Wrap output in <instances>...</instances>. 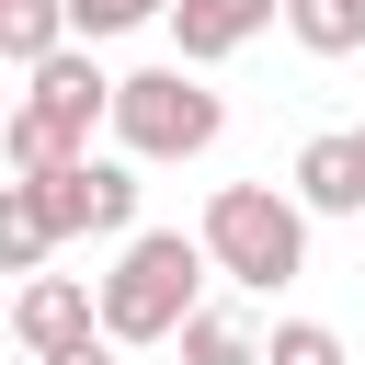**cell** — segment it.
<instances>
[{"instance_id": "cell-8", "label": "cell", "mask_w": 365, "mask_h": 365, "mask_svg": "<svg viewBox=\"0 0 365 365\" xmlns=\"http://www.w3.org/2000/svg\"><path fill=\"white\" fill-rule=\"evenodd\" d=\"M285 182H297V205H308V217H365V137H354V125L308 137Z\"/></svg>"}, {"instance_id": "cell-1", "label": "cell", "mask_w": 365, "mask_h": 365, "mask_svg": "<svg viewBox=\"0 0 365 365\" xmlns=\"http://www.w3.org/2000/svg\"><path fill=\"white\" fill-rule=\"evenodd\" d=\"M205 274H217V251L182 240V228L114 240V274H91V285H103V331H114L125 354H137V342H171V331L205 308Z\"/></svg>"}, {"instance_id": "cell-6", "label": "cell", "mask_w": 365, "mask_h": 365, "mask_svg": "<svg viewBox=\"0 0 365 365\" xmlns=\"http://www.w3.org/2000/svg\"><path fill=\"white\" fill-rule=\"evenodd\" d=\"M23 103H46L80 148H91V125H114V80L91 68V46H57L46 68H23Z\"/></svg>"}, {"instance_id": "cell-9", "label": "cell", "mask_w": 365, "mask_h": 365, "mask_svg": "<svg viewBox=\"0 0 365 365\" xmlns=\"http://www.w3.org/2000/svg\"><path fill=\"white\" fill-rule=\"evenodd\" d=\"M0 160H11V182H34V171H68V160H91V148H80L46 103H11V114H0Z\"/></svg>"}, {"instance_id": "cell-4", "label": "cell", "mask_w": 365, "mask_h": 365, "mask_svg": "<svg viewBox=\"0 0 365 365\" xmlns=\"http://www.w3.org/2000/svg\"><path fill=\"white\" fill-rule=\"evenodd\" d=\"M137 171L148 160H68V171H34L57 240H137Z\"/></svg>"}, {"instance_id": "cell-16", "label": "cell", "mask_w": 365, "mask_h": 365, "mask_svg": "<svg viewBox=\"0 0 365 365\" xmlns=\"http://www.w3.org/2000/svg\"><path fill=\"white\" fill-rule=\"evenodd\" d=\"M114 354H125L114 331H80V342H57V354H34V365H114Z\"/></svg>"}, {"instance_id": "cell-7", "label": "cell", "mask_w": 365, "mask_h": 365, "mask_svg": "<svg viewBox=\"0 0 365 365\" xmlns=\"http://www.w3.org/2000/svg\"><path fill=\"white\" fill-rule=\"evenodd\" d=\"M262 23H285V0H171V57H182V68H217V57H240Z\"/></svg>"}, {"instance_id": "cell-5", "label": "cell", "mask_w": 365, "mask_h": 365, "mask_svg": "<svg viewBox=\"0 0 365 365\" xmlns=\"http://www.w3.org/2000/svg\"><path fill=\"white\" fill-rule=\"evenodd\" d=\"M80 331H103V285H80V274H23L11 342H23V354H57V342H80Z\"/></svg>"}, {"instance_id": "cell-15", "label": "cell", "mask_w": 365, "mask_h": 365, "mask_svg": "<svg viewBox=\"0 0 365 365\" xmlns=\"http://www.w3.org/2000/svg\"><path fill=\"white\" fill-rule=\"evenodd\" d=\"M68 23H80V46H103V34H137V23H171V0H68Z\"/></svg>"}, {"instance_id": "cell-17", "label": "cell", "mask_w": 365, "mask_h": 365, "mask_svg": "<svg viewBox=\"0 0 365 365\" xmlns=\"http://www.w3.org/2000/svg\"><path fill=\"white\" fill-rule=\"evenodd\" d=\"M354 137H365V125H354Z\"/></svg>"}, {"instance_id": "cell-2", "label": "cell", "mask_w": 365, "mask_h": 365, "mask_svg": "<svg viewBox=\"0 0 365 365\" xmlns=\"http://www.w3.org/2000/svg\"><path fill=\"white\" fill-rule=\"evenodd\" d=\"M194 240L217 251V274L240 297H274V285L308 274V205H297V182H217Z\"/></svg>"}, {"instance_id": "cell-14", "label": "cell", "mask_w": 365, "mask_h": 365, "mask_svg": "<svg viewBox=\"0 0 365 365\" xmlns=\"http://www.w3.org/2000/svg\"><path fill=\"white\" fill-rule=\"evenodd\" d=\"M262 365H354V354H342V331H331V319H274Z\"/></svg>"}, {"instance_id": "cell-3", "label": "cell", "mask_w": 365, "mask_h": 365, "mask_svg": "<svg viewBox=\"0 0 365 365\" xmlns=\"http://www.w3.org/2000/svg\"><path fill=\"white\" fill-rule=\"evenodd\" d=\"M228 137V103L205 91V68H182V57H160V68H125L114 80V148L125 160H205Z\"/></svg>"}, {"instance_id": "cell-10", "label": "cell", "mask_w": 365, "mask_h": 365, "mask_svg": "<svg viewBox=\"0 0 365 365\" xmlns=\"http://www.w3.org/2000/svg\"><path fill=\"white\" fill-rule=\"evenodd\" d=\"M46 251H57L46 194H34V182H0V274H46Z\"/></svg>"}, {"instance_id": "cell-13", "label": "cell", "mask_w": 365, "mask_h": 365, "mask_svg": "<svg viewBox=\"0 0 365 365\" xmlns=\"http://www.w3.org/2000/svg\"><path fill=\"white\" fill-rule=\"evenodd\" d=\"M285 34L308 57H354L365 46V0H285Z\"/></svg>"}, {"instance_id": "cell-11", "label": "cell", "mask_w": 365, "mask_h": 365, "mask_svg": "<svg viewBox=\"0 0 365 365\" xmlns=\"http://www.w3.org/2000/svg\"><path fill=\"white\" fill-rule=\"evenodd\" d=\"M57 46H80L68 0H0V57H11V68H46Z\"/></svg>"}, {"instance_id": "cell-12", "label": "cell", "mask_w": 365, "mask_h": 365, "mask_svg": "<svg viewBox=\"0 0 365 365\" xmlns=\"http://www.w3.org/2000/svg\"><path fill=\"white\" fill-rule=\"evenodd\" d=\"M171 342H182V365H262V331H251L240 308H217V297H205Z\"/></svg>"}]
</instances>
